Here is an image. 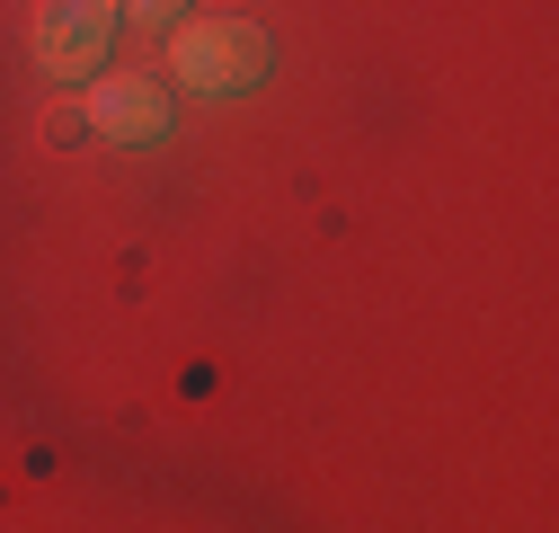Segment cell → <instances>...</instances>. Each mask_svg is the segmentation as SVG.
<instances>
[{"instance_id":"7a4b0ae2","label":"cell","mask_w":559,"mask_h":533,"mask_svg":"<svg viewBox=\"0 0 559 533\" xmlns=\"http://www.w3.org/2000/svg\"><path fill=\"white\" fill-rule=\"evenodd\" d=\"M116 36V0H45L36 10V62L53 81H81Z\"/></svg>"},{"instance_id":"3957f363","label":"cell","mask_w":559,"mask_h":533,"mask_svg":"<svg viewBox=\"0 0 559 533\" xmlns=\"http://www.w3.org/2000/svg\"><path fill=\"white\" fill-rule=\"evenodd\" d=\"M90 125H98V133H116V143H152V133L169 125V98H160L152 81L116 72V81H98V90H90Z\"/></svg>"},{"instance_id":"6da1fadb","label":"cell","mask_w":559,"mask_h":533,"mask_svg":"<svg viewBox=\"0 0 559 533\" xmlns=\"http://www.w3.org/2000/svg\"><path fill=\"white\" fill-rule=\"evenodd\" d=\"M169 72H178L187 90H204V98L249 90V81L266 72V36H258V19H240V10H223V19H187V27L169 36Z\"/></svg>"},{"instance_id":"277c9868","label":"cell","mask_w":559,"mask_h":533,"mask_svg":"<svg viewBox=\"0 0 559 533\" xmlns=\"http://www.w3.org/2000/svg\"><path fill=\"white\" fill-rule=\"evenodd\" d=\"M187 0H133V19H178Z\"/></svg>"}]
</instances>
